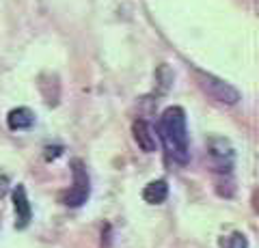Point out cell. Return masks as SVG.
<instances>
[{"label": "cell", "mask_w": 259, "mask_h": 248, "mask_svg": "<svg viewBox=\"0 0 259 248\" xmlns=\"http://www.w3.org/2000/svg\"><path fill=\"white\" fill-rule=\"evenodd\" d=\"M13 207H15V227L18 229H26L28 222L32 218V210H30V203H28V196H26V188L24 186H15L13 190Z\"/></svg>", "instance_id": "8992f818"}, {"label": "cell", "mask_w": 259, "mask_h": 248, "mask_svg": "<svg viewBox=\"0 0 259 248\" xmlns=\"http://www.w3.org/2000/svg\"><path fill=\"white\" fill-rule=\"evenodd\" d=\"M209 154H212L218 171H225V173L231 171L233 147L229 145V140H225V138H212V140H209Z\"/></svg>", "instance_id": "5b68a950"}, {"label": "cell", "mask_w": 259, "mask_h": 248, "mask_svg": "<svg viewBox=\"0 0 259 248\" xmlns=\"http://www.w3.org/2000/svg\"><path fill=\"white\" fill-rule=\"evenodd\" d=\"M74 166V188H69L67 192L61 194V203L67 205V207H80L87 203L89 194H91V186H89V175H87V169L82 164V160H74L71 162Z\"/></svg>", "instance_id": "3957f363"}, {"label": "cell", "mask_w": 259, "mask_h": 248, "mask_svg": "<svg viewBox=\"0 0 259 248\" xmlns=\"http://www.w3.org/2000/svg\"><path fill=\"white\" fill-rule=\"evenodd\" d=\"M160 136L164 142L166 154L177 164L190 162L188 127H186V113L180 106H168L160 117Z\"/></svg>", "instance_id": "6da1fadb"}, {"label": "cell", "mask_w": 259, "mask_h": 248, "mask_svg": "<svg viewBox=\"0 0 259 248\" xmlns=\"http://www.w3.org/2000/svg\"><path fill=\"white\" fill-rule=\"evenodd\" d=\"M35 123V113L30 108L22 106V108H13L9 115H7V125L9 130L13 132H22V130H28Z\"/></svg>", "instance_id": "52a82bcc"}, {"label": "cell", "mask_w": 259, "mask_h": 248, "mask_svg": "<svg viewBox=\"0 0 259 248\" xmlns=\"http://www.w3.org/2000/svg\"><path fill=\"white\" fill-rule=\"evenodd\" d=\"M227 246L229 248H248V239L244 233H233L229 239H227Z\"/></svg>", "instance_id": "9c48e42d"}, {"label": "cell", "mask_w": 259, "mask_h": 248, "mask_svg": "<svg viewBox=\"0 0 259 248\" xmlns=\"http://www.w3.org/2000/svg\"><path fill=\"white\" fill-rule=\"evenodd\" d=\"M194 78H197V84L201 89H203L212 100H216L218 104L233 106V104L240 102V91L236 86H231L229 82H225V80L207 74V71H201V69H194Z\"/></svg>", "instance_id": "7a4b0ae2"}, {"label": "cell", "mask_w": 259, "mask_h": 248, "mask_svg": "<svg viewBox=\"0 0 259 248\" xmlns=\"http://www.w3.org/2000/svg\"><path fill=\"white\" fill-rule=\"evenodd\" d=\"M166 196H168V183L164 179H153L143 188V201L149 205L164 203Z\"/></svg>", "instance_id": "ba28073f"}, {"label": "cell", "mask_w": 259, "mask_h": 248, "mask_svg": "<svg viewBox=\"0 0 259 248\" xmlns=\"http://www.w3.org/2000/svg\"><path fill=\"white\" fill-rule=\"evenodd\" d=\"M132 136L141 151H145V154H153V151H156V147H158L156 134H153V127L145 121V119H136L132 123Z\"/></svg>", "instance_id": "277c9868"}]
</instances>
